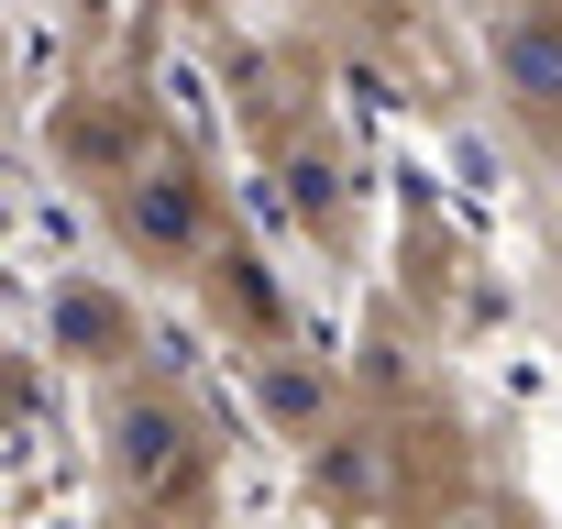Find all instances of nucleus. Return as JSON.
<instances>
[{"mask_svg":"<svg viewBox=\"0 0 562 529\" xmlns=\"http://www.w3.org/2000/svg\"><path fill=\"white\" fill-rule=\"evenodd\" d=\"M122 474H133V485H144V474L166 485V474H177V430H166V419H122Z\"/></svg>","mask_w":562,"mask_h":529,"instance_id":"f03ea898","label":"nucleus"},{"mask_svg":"<svg viewBox=\"0 0 562 529\" xmlns=\"http://www.w3.org/2000/svg\"><path fill=\"white\" fill-rule=\"evenodd\" d=\"M496 67L518 100H562V23H507L496 34Z\"/></svg>","mask_w":562,"mask_h":529,"instance_id":"f257e3e1","label":"nucleus"}]
</instances>
